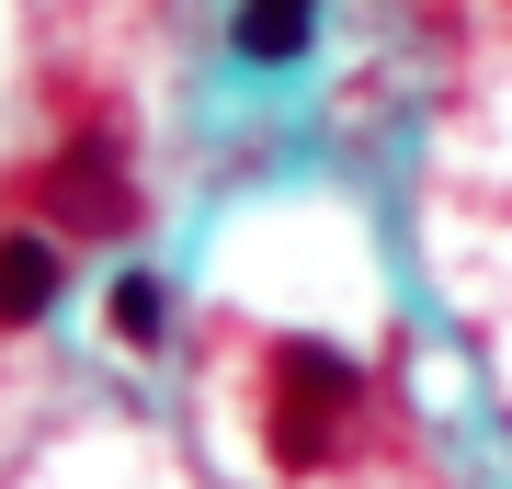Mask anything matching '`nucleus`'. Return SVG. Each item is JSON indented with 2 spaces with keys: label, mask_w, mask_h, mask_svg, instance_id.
<instances>
[{
  "label": "nucleus",
  "mask_w": 512,
  "mask_h": 489,
  "mask_svg": "<svg viewBox=\"0 0 512 489\" xmlns=\"http://www.w3.org/2000/svg\"><path fill=\"white\" fill-rule=\"evenodd\" d=\"M353 421H365V364H353L342 342H308V330L274 342V364H262V444H274V467L319 478Z\"/></svg>",
  "instance_id": "obj_1"
},
{
  "label": "nucleus",
  "mask_w": 512,
  "mask_h": 489,
  "mask_svg": "<svg viewBox=\"0 0 512 489\" xmlns=\"http://www.w3.org/2000/svg\"><path fill=\"white\" fill-rule=\"evenodd\" d=\"M46 217L57 228H80V239H126L137 228V182H126V160H114V148H57L46 160Z\"/></svg>",
  "instance_id": "obj_2"
},
{
  "label": "nucleus",
  "mask_w": 512,
  "mask_h": 489,
  "mask_svg": "<svg viewBox=\"0 0 512 489\" xmlns=\"http://www.w3.org/2000/svg\"><path fill=\"white\" fill-rule=\"evenodd\" d=\"M69 296V262H57V228H0V330H35Z\"/></svg>",
  "instance_id": "obj_3"
},
{
  "label": "nucleus",
  "mask_w": 512,
  "mask_h": 489,
  "mask_svg": "<svg viewBox=\"0 0 512 489\" xmlns=\"http://www.w3.org/2000/svg\"><path fill=\"white\" fill-rule=\"evenodd\" d=\"M308 46H319V0H239V23H228L239 69H296Z\"/></svg>",
  "instance_id": "obj_4"
},
{
  "label": "nucleus",
  "mask_w": 512,
  "mask_h": 489,
  "mask_svg": "<svg viewBox=\"0 0 512 489\" xmlns=\"http://www.w3.org/2000/svg\"><path fill=\"white\" fill-rule=\"evenodd\" d=\"M103 319H114V342H126V353H160V342H171V285H160L148 262H126V273H114V296H103Z\"/></svg>",
  "instance_id": "obj_5"
}]
</instances>
